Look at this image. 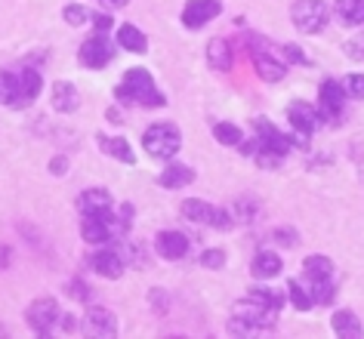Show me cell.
<instances>
[{
	"instance_id": "6da1fadb",
	"label": "cell",
	"mask_w": 364,
	"mask_h": 339,
	"mask_svg": "<svg viewBox=\"0 0 364 339\" xmlns=\"http://www.w3.org/2000/svg\"><path fill=\"white\" fill-rule=\"evenodd\" d=\"M43 80L34 68H0V105L25 108L41 96Z\"/></svg>"
},
{
	"instance_id": "7a4b0ae2",
	"label": "cell",
	"mask_w": 364,
	"mask_h": 339,
	"mask_svg": "<svg viewBox=\"0 0 364 339\" xmlns=\"http://www.w3.org/2000/svg\"><path fill=\"white\" fill-rule=\"evenodd\" d=\"M114 96L121 102H130V105H139V108H164L167 99L158 90V84L151 80V75L145 68H130L121 80V87L114 90Z\"/></svg>"
},
{
	"instance_id": "3957f363",
	"label": "cell",
	"mask_w": 364,
	"mask_h": 339,
	"mask_svg": "<svg viewBox=\"0 0 364 339\" xmlns=\"http://www.w3.org/2000/svg\"><path fill=\"white\" fill-rule=\"evenodd\" d=\"M278 321V311H272L266 306H259L257 299H241L238 308L229 318V333L232 336H257V333H269Z\"/></svg>"
},
{
	"instance_id": "277c9868",
	"label": "cell",
	"mask_w": 364,
	"mask_h": 339,
	"mask_svg": "<svg viewBox=\"0 0 364 339\" xmlns=\"http://www.w3.org/2000/svg\"><path fill=\"white\" fill-rule=\"evenodd\" d=\"M306 284H309V296L315 306H331L333 299V262L327 256H306L303 259Z\"/></svg>"
},
{
	"instance_id": "5b68a950",
	"label": "cell",
	"mask_w": 364,
	"mask_h": 339,
	"mask_svg": "<svg viewBox=\"0 0 364 339\" xmlns=\"http://www.w3.org/2000/svg\"><path fill=\"white\" fill-rule=\"evenodd\" d=\"M182 136L173 124H151L149 130L142 133V149L145 154H151L154 161H170L173 154L179 151Z\"/></svg>"
},
{
	"instance_id": "8992f818",
	"label": "cell",
	"mask_w": 364,
	"mask_h": 339,
	"mask_svg": "<svg viewBox=\"0 0 364 339\" xmlns=\"http://www.w3.org/2000/svg\"><path fill=\"white\" fill-rule=\"evenodd\" d=\"M290 22L303 34H318L331 22V6H327L324 0H294V6H290Z\"/></svg>"
},
{
	"instance_id": "52a82bcc",
	"label": "cell",
	"mask_w": 364,
	"mask_h": 339,
	"mask_svg": "<svg viewBox=\"0 0 364 339\" xmlns=\"http://www.w3.org/2000/svg\"><path fill=\"white\" fill-rule=\"evenodd\" d=\"M182 216L188 219V222H198V225H207V228H220V232H225L235 216L229 213V210L216 207V204H207V200L201 198H188L182 200Z\"/></svg>"
},
{
	"instance_id": "ba28073f",
	"label": "cell",
	"mask_w": 364,
	"mask_h": 339,
	"mask_svg": "<svg viewBox=\"0 0 364 339\" xmlns=\"http://www.w3.org/2000/svg\"><path fill=\"white\" fill-rule=\"evenodd\" d=\"M124 219H114L112 213L108 216H84L80 222V237L87 244H112L117 235L124 232Z\"/></svg>"
},
{
	"instance_id": "9c48e42d",
	"label": "cell",
	"mask_w": 364,
	"mask_h": 339,
	"mask_svg": "<svg viewBox=\"0 0 364 339\" xmlns=\"http://www.w3.org/2000/svg\"><path fill=\"white\" fill-rule=\"evenodd\" d=\"M59 318H62V308H59L56 299H38V302H31L28 306V311H25L28 327L34 330V333H41V336H50L53 327L59 324Z\"/></svg>"
},
{
	"instance_id": "30bf717a",
	"label": "cell",
	"mask_w": 364,
	"mask_h": 339,
	"mask_svg": "<svg viewBox=\"0 0 364 339\" xmlns=\"http://www.w3.org/2000/svg\"><path fill=\"white\" fill-rule=\"evenodd\" d=\"M346 99L349 96L343 90V80H324L318 87V114H321V121H340Z\"/></svg>"
},
{
	"instance_id": "8fae6325",
	"label": "cell",
	"mask_w": 364,
	"mask_h": 339,
	"mask_svg": "<svg viewBox=\"0 0 364 339\" xmlns=\"http://www.w3.org/2000/svg\"><path fill=\"white\" fill-rule=\"evenodd\" d=\"M220 13H223L220 0H188V4L182 6V25H186L188 31H198V28H204L207 22H213Z\"/></svg>"
},
{
	"instance_id": "7c38bea8",
	"label": "cell",
	"mask_w": 364,
	"mask_h": 339,
	"mask_svg": "<svg viewBox=\"0 0 364 339\" xmlns=\"http://www.w3.org/2000/svg\"><path fill=\"white\" fill-rule=\"evenodd\" d=\"M112 59H114V47L105 34L96 31L90 41L80 43V65L84 68H105Z\"/></svg>"
},
{
	"instance_id": "4fadbf2b",
	"label": "cell",
	"mask_w": 364,
	"mask_h": 339,
	"mask_svg": "<svg viewBox=\"0 0 364 339\" xmlns=\"http://www.w3.org/2000/svg\"><path fill=\"white\" fill-rule=\"evenodd\" d=\"M287 121L290 127H294V133L299 136H312L318 130V124H321V114H318V108L315 105H309V102H290L287 105Z\"/></svg>"
},
{
	"instance_id": "5bb4252c",
	"label": "cell",
	"mask_w": 364,
	"mask_h": 339,
	"mask_svg": "<svg viewBox=\"0 0 364 339\" xmlns=\"http://www.w3.org/2000/svg\"><path fill=\"white\" fill-rule=\"evenodd\" d=\"M77 210L80 216H108L114 210V200L105 188H87L77 195Z\"/></svg>"
},
{
	"instance_id": "9a60e30c",
	"label": "cell",
	"mask_w": 364,
	"mask_h": 339,
	"mask_svg": "<svg viewBox=\"0 0 364 339\" xmlns=\"http://www.w3.org/2000/svg\"><path fill=\"white\" fill-rule=\"evenodd\" d=\"M253 68H257V75L266 80V84H278V80L287 75L284 56H275V53H266V50L253 53Z\"/></svg>"
},
{
	"instance_id": "2e32d148",
	"label": "cell",
	"mask_w": 364,
	"mask_h": 339,
	"mask_svg": "<svg viewBox=\"0 0 364 339\" xmlns=\"http://www.w3.org/2000/svg\"><path fill=\"white\" fill-rule=\"evenodd\" d=\"M84 321H87V333H93V336H117V318L102 306H90Z\"/></svg>"
},
{
	"instance_id": "e0dca14e",
	"label": "cell",
	"mask_w": 364,
	"mask_h": 339,
	"mask_svg": "<svg viewBox=\"0 0 364 339\" xmlns=\"http://www.w3.org/2000/svg\"><path fill=\"white\" fill-rule=\"evenodd\" d=\"M154 247H158V253L164 256V259H170V262H176L182 259V256L188 253V237L182 235V232H161L158 237H154Z\"/></svg>"
},
{
	"instance_id": "ac0fdd59",
	"label": "cell",
	"mask_w": 364,
	"mask_h": 339,
	"mask_svg": "<svg viewBox=\"0 0 364 339\" xmlns=\"http://www.w3.org/2000/svg\"><path fill=\"white\" fill-rule=\"evenodd\" d=\"M93 271L102 274L108 281H117L124 274V256L121 250H99L93 256Z\"/></svg>"
},
{
	"instance_id": "d6986e66",
	"label": "cell",
	"mask_w": 364,
	"mask_h": 339,
	"mask_svg": "<svg viewBox=\"0 0 364 339\" xmlns=\"http://www.w3.org/2000/svg\"><path fill=\"white\" fill-rule=\"evenodd\" d=\"M80 105V93L75 84H68V80H56V87H53V108L62 114H75Z\"/></svg>"
},
{
	"instance_id": "ffe728a7",
	"label": "cell",
	"mask_w": 364,
	"mask_h": 339,
	"mask_svg": "<svg viewBox=\"0 0 364 339\" xmlns=\"http://www.w3.org/2000/svg\"><path fill=\"white\" fill-rule=\"evenodd\" d=\"M331 327H333V333L340 336V339H361V336H364V327H361L358 315H355V311H349V308H340V311H336L333 321H331Z\"/></svg>"
},
{
	"instance_id": "44dd1931",
	"label": "cell",
	"mask_w": 364,
	"mask_h": 339,
	"mask_svg": "<svg viewBox=\"0 0 364 339\" xmlns=\"http://www.w3.org/2000/svg\"><path fill=\"white\" fill-rule=\"evenodd\" d=\"M192 182H195V170L186 167V163H170V167L158 176V185L161 188H170V191L186 188V185H192Z\"/></svg>"
},
{
	"instance_id": "7402d4cb",
	"label": "cell",
	"mask_w": 364,
	"mask_h": 339,
	"mask_svg": "<svg viewBox=\"0 0 364 339\" xmlns=\"http://www.w3.org/2000/svg\"><path fill=\"white\" fill-rule=\"evenodd\" d=\"M333 16L346 28L364 25V0H333Z\"/></svg>"
},
{
	"instance_id": "603a6c76",
	"label": "cell",
	"mask_w": 364,
	"mask_h": 339,
	"mask_svg": "<svg viewBox=\"0 0 364 339\" xmlns=\"http://www.w3.org/2000/svg\"><path fill=\"white\" fill-rule=\"evenodd\" d=\"M281 256L278 253H272V250H259L257 256H253V262H250V271H253V278H275V274H281Z\"/></svg>"
},
{
	"instance_id": "cb8c5ba5",
	"label": "cell",
	"mask_w": 364,
	"mask_h": 339,
	"mask_svg": "<svg viewBox=\"0 0 364 339\" xmlns=\"http://www.w3.org/2000/svg\"><path fill=\"white\" fill-rule=\"evenodd\" d=\"M207 62H210L216 71H229V68H232V62H235V56H232V43H229V41H223V38L210 41V47H207Z\"/></svg>"
},
{
	"instance_id": "d4e9b609",
	"label": "cell",
	"mask_w": 364,
	"mask_h": 339,
	"mask_svg": "<svg viewBox=\"0 0 364 339\" xmlns=\"http://www.w3.org/2000/svg\"><path fill=\"white\" fill-rule=\"evenodd\" d=\"M99 149H102L108 158H114L121 163H133V149L127 139H121V136H99Z\"/></svg>"
},
{
	"instance_id": "484cf974",
	"label": "cell",
	"mask_w": 364,
	"mask_h": 339,
	"mask_svg": "<svg viewBox=\"0 0 364 339\" xmlns=\"http://www.w3.org/2000/svg\"><path fill=\"white\" fill-rule=\"evenodd\" d=\"M117 43H121L127 53H145L149 50V38H145L136 25H121V31H117Z\"/></svg>"
},
{
	"instance_id": "4316f807",
	"label": "cell",
	"mask_w": 364,
	"mask_h": 339,
	"mask_svg": "<svg viewBox=\"0 0 364 339\" xmlns=\"http://www.w3.org/2000/svg\"><path fill=\"white\" fill-rule=\"evenodd\" d=\"M213 139L225 145V149H232V145H241L244 142V130L238 124H229V121H223V124H216L213 127Z\"/></svg>"
},
{
	"instance_id": "83f0119b",
	"label": "cell",
	"mask_w": 364,
	"mask_h": 339,
	"mask_svg": "<svg viewBox=\"0 0 364 339\" xmlns=\"http://www.w3.org/2000/svg\"><path fill=\"white\" fill-rule=\"evenodd\" d=\"M287 296H290V306H294L296 311H309L315 306L312 296H309V290L299 281H287Z\"/></svg>"
},
{
	"instance_id": "f1b7e54d",
	"label": "cell",
	"mask_w": 364,
	"mask_h": 339,
	"mask_svg": "<svg viewBox=\"0 0 364 339\" xmlns=\"http://www.w3.org/2000/svg\"><path fill=\"white\" fill-rule=\"evenodd\" d=\"M250 296L257 299L259 306L272 308V311H281V308H284V296H281L278 290H269V287H253V290H250Z\"/></svg>"
},
{
	"instance_id": "f546056e",
	"label": "cell",
	"mask_w": 364,
	"mask_h": 339,
	"mask_svg": "<svg viewBox=\"0 0 364 339\" xmlns=\"http://www.w3.org/2000/svg\"><path fill=\"white\" fill-rule=\"evenodd\" d=\"M343 90H346L349 99H364V75H346Z\"/></svg>"
},
{
	"instance_id": "4dcf8cb0",
	"label": "cell",
	"mask_w": 364,
	"mask_h": 339,
	"mask_svg": "<svg viewBox=\"0 0 364 339\" xmlns=\"http://www.w3.org/2000/svg\"><path fill=\"white\" fill-rule=\"evenodd\" d=\"M343 50H346V56H349V59L364 62V31H361V34H355L352 41H346V43H343Z\"/></svg>"
},
{
	"instance_id": "1f68e13d",
	"label": "cell",
	"mask_w": 364,
	"mask_h": 339,
	"mask_svg": "<svg viewBox=\"0 0 364 339\" xmlns=\"http://www.w3.org/2000/svg\"><path fill=\"white\" fill-rule=\"evenodd\" d=\"M281 53H284V62H294V65H309V56L296 47V43H284Z\"/></svg>"
},
{
	"instance_id": "d6a6232c",
	"label": "cell",
	"mask_w": 364,
	"mask_h": 339,
	"mask_svg": "<svg viewBox=\"0 0 364 339\" xmlns=\"http://www.w3.org/2000/svg\"><path fill=\"white\" fill-rule=\"evenodd\" d=\"M65 22L68 25H84V22H90V13L84 10V6H77V4H68L65 6Z\"/></svg>"
},
{
	"instance_id": "836d02e7",
	"label": "cell",
	"mask_w": 364,
	"mask_h": 339,
	"mask_svg": "<svg viewBox=\"0 0 364 339\" xmlns=\"http://www.w3.org/2000/svg\"><path fill=\"white\" fill-rule=\"evenodd\" d=\"M201 265H204V269H223V265H225V253L216 250V247H213V250H204Z\"/></svg>"
},
{
	"instance_id": "e575fe53",
	"label": "cell",
	"mask_w": 364,
	"mask_h": 339,
	"mask_svg": "<svg viewBox=\"0 0 364 339\" xmlns=\"http://www.w3.org/2000/svg\"><path fill=\"white\" fill-rule=\"evenodd\" d=\"M90 22H93V28L99 31V34H105L108 28H112V25H114V19H112V13H96V16H90Z\"/></svg>"
},
{
	"instance_id": "d590c367",
	"label": "cell",
	"mask_w": 364,
	"mask_h": 339,
	"mask_svg": "<svg viewBox=\"0 0 364 339\" xmlns=\"http://www.w3.org/2000/svg\"><path fill=\"white\" fill-rule=\"evenodd\" d=\"M275 241H281V244H296V235L287 232V228H281V232H275Z\"/></svg>"
},
{
	"instance_id": "8d00e7d4",
	"label": "cell",
	"mask_w": 364,
	"mask_h": 339,
	"mask_svg": "<svg viewBox=\"0 0 364 339\" xmlns=\"http://www.w3.org/2000/svg\"><path fill=\"white\" fill-rule=\"evenodd\" d=\"M99 4H102L105 10H121V6H127L130 0H99Z\"/></svg>"
},
{
	"instance_id": "74e56055",
	"label": "cell",
	"mask_w": 364,
	"mask_h": 339,
	"mask_svg": "<svg viewBox=\"0 0 364 339\" xmlns=\"http://www.w3.org/2000/svg\"><path fill=\"white\" fill-rule=\"evenodd\" d=\"M50 170H53V173H65V170H68V161H65V158H56V161L50 163Z\"/></svg>"
},
{
	"instance_id": "f35d334b",
	"label": "cell",
	"mask_w": 364,
	"mask_h": 339,
	"mask_svg": "<svg viewBox=\"0 0 364 339\" xmlns=\"http://www.w3.org/2000/svg\"><path fill=\"white\" fill-rule=\"evenodd\" d=\"M0 336H6V330H0Z\"/></svg>"
}]
</instances>
